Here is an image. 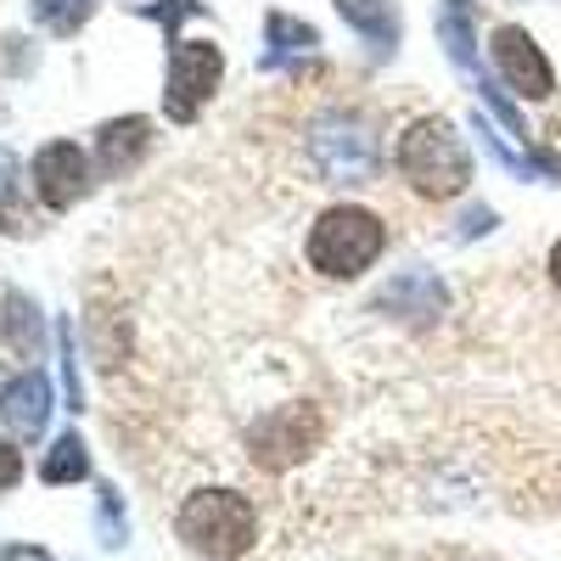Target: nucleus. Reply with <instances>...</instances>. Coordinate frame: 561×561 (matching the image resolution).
Wrapping results in <instances>:
<instances>
[{
  "label": "nucleus",
  "mask_w": 561,
  "mask_h": 561,
  "mask_svg": "<svg viewBox=\"0 0 561 561\" xmlns=\"http://www.w3.org/2000/svg\"><path fill=\"white\" fill-rule=\"evenodd\" d=\"M174 534L197 556H208V561H237V556L253 550L259 517H253L248 494H237V489H197L192 500L180 505Z\"/></svg>",
  "instance_id": "1"
},
{
  "label": "nucleus",
  "mask_w": 561,
  "mask_h": 561,
  "mask_svg": "<svg viewBox=\"0 0 561 561\" xmlns=\"http://www.w3.org/2000/svg\"><path fill=\"white\" fill-rule=\"evenodd\" d=\"M399 169H404V180L415 185V192H427V197H455L460 185L472 180V158H466L460 135L444 118H421V124L404 129Z\"/></svg>",
  "instance_id": "2"
},
{
  "label": "nucleus",
  "mask_w": 561,
  "mask_h": 561,
  "mask_svg": "<svg viewBox=\"0 0 561 561\" xmlns=\"http://www.w3.org/2000/svg\"><path fill=\"white\" fill-rule=\"evenodd\" d=\"M382 242H388V230H382L377 214H365V208H325L314 219V230H309V264L320 275H343L348 280V275L377 264Z\"/></svg>",
  "instance_id": "3"
},
{
  "label": "nucleus",
  "mask_w": 561,
  "mask_h": 561,
  "mask_svg": "<svg viewBox=\"0 0 561 561\" xmlns=\"http://www.w3.org/2000/svg\"><path fill=\"white\" fill-rule=\"evenodd\" d=\"M309 158L320 163L325 180L365 185L370 174H377V163H382V147H377V135H370L365 118H354V113H325V118H314V129H309Z\"/></svg>",
  "instance_id": "4"
},
{
  "label": "nucleus",
  "mask_w": 561,
  "mask_h": 561,
  "mask_svg": "<svg viewBox=\"0 0 561 561\" xmlns=\"http://www.w3.org/2000/svg\"><path fill=\"white\" fill-rule=\"evenodd\" d=\"M219 73H225V62H219V51L208 39H180L174 51H169V96H163V107H169V118L174 124H192L197 113H203V102L219 90Z\"/></svg>",
  "instance_id": "5"
},
{
  "label": "nucleus",
  "mask_w": 561,
  "mask_h": 561,
  "mask_svg": "<svg viewBox=\"0 0 561 561\" xmlns=\"http://www.w3.org/2000/svg\"><path fill=\"white\" fill-rule=\"evenodd\" d=\"M314 444H320V415L309 404L275 410V415L253 421V433H248V449H253V460L264 466V472H287V466L309 460Z\"/></svg>",
  "instance_id": "6"
},
{
  "label": "nucleus",
  "mask_w": 561,
  "mask_h": 561,
  "mask_svg": "<svg viewBox=\"0 0 561 561\" xmlns=\"http://www.w3.org/2000/svg\"><path fill=\"white\" fill-rule=\"evenodd\" d=\"M494 68H500V79H505L511 90H523L528 102H545L550 90H556L550 62L539 57V45H534L523 28H500V34H494Z\"/></svg>",
  "instance_id": "7"
},
{
  "label": "nucleus",
  "mask_w": 561,
  "mask_h": 561,
  "mask_svg": "<svg viewBox=\"0 0 561 561\" xmlns=\"http://www.w3.org/2000/svg\"><path fill=\"white\" fill-rule=\"evenodd\" d=\"M34 192L45 208H73L84 192H90V169H84V152L68 147V140H51L39 158H34Z\"/></svg>",
  "instance_id": "8"
},
{
  "label": "nucleus",
  "mask_w": 561,
  "mask_h": 561,
  "mask_svg": "<svg viewBox=\"0 0 561 561\" xmlns=\"http://www.w3.org/2000/svg\"><path fill=\"white\" fill-rule=\"evenodd\" d=\"M0 415H7V427L18 438H39L45 421H51V382H45L39 370H23V377L0 393Z\"/></svg>",
  "instance_id": "9"
},
{
  "label": "nucleus",
  "mask_w": 561,
  "mask_h": 561,
  "mask_svg": "<svg viewBox=\"0 0 561 561\" xmlns=\"http://www.w3.org/2000/svg\"><path fill=\"white\" fill-rule=\"evenodd\" d=\"M377 309L404 314V320H433V314H444V287H438L427 270H404L393 287H382Z\"/></svg>",
  "instance_id": "10"
},
{
  "label": "nucleus",
  "mask_w": 561,
  "mask_h": 561,
  "mask_svg": "<svg viewBox=\"0 0 561 561\" xmlns=\"http://www.w3.org/2000/svg\"><path fill=\"white\" fill-rule=\"evenodd\" d=\"M147 140H152V124L147 118H118V124H102L96 135V163L107 174H129L135 158L147 152Z\"/></svg>",
  "instance_id": "11"
},
{
  "label": "nucleus",
  "mask_w": 561,
  "mask_h": 561,
  "mask_svg": "<svg viewBox=\"0 0 561 561\" xmlns=\"http://www.w3.org/2000/svg\"><path fill=\"white\" fill-rule=\"evenodd\" d=\"M337 12L377 45L382 57H393V45H399V7L393 0H337Z\"/></svg>",
  "instance_id": "12"
},
{
  "label": "nucleus",
  "mask_w": 561,
  "mask_h": 561,
  "mask_svg": "<svg viewBox=\"0 0 561 561\" xmlns=\"http://www.w3.org/2000/svg\"><path fill=\"white\" fill-rule=\"evenodd\" d=\"M84 478H90V449H84L79 433H62L39 460V483L62 489V483H84Z\"/></svg>",
  "instance_id": "13"
},
{
  "label": "nucleus",
  "mask_w": 561,
  "mask_h": 561,
  "mask_svg": "<svg viewBox=\"0 0 561 561\" xmlns=\"http://www.w3.org/2000/svg\"><path fill=\"white\" fill-rule=\"evenodd\" d=\"M264 34H270V51H264V68H287L293 57H309L314 45H320V34H314L309 23H293V18H280V12H270Z\"/></svg>",
  "instance_id": "14"
},
{
  "label": "nucleus",
  "mask_w": 561,
  "mask_h": 561,
  "mask_svg": "<svg viewBox=\"0 0 561 561\" xmlns=\"http://www.w3.org/2000/svg\"><path fill=\"white\" fill-rule=\"evenodd\" d=\"M438 34H444V45H449V62H455V68H478V45H472V0H444Z\"/></svg>",
  "instance_id": "15"
},
{
  "label": "nucleus",
  "mask_w": 561,
  "mask_h": 561,
  "mask_svg": "<svg viewBox=\"0 0 561 561\" xmlns=\"http://www.w3.org/2000/svg\"><path fill=\"white\" fill-rule=\"evenodd\" d=\"M96 539H102L107 550L129 545V511H124V494H118L113 483L96 489Z\"/></svg>",
  "instance_id": "16"
},
{
  "label": "nucleus",
  "mask_w": 561,
  "mask_h": 561,
  "mask_svg": "<svg viewBox=\"0 0 561 561\" xmlns=\"http://www.w3.org/2000/svg\"><path fill=\"white\" fill-rule=\"evenodd\" d=\"M90 12H96V0H34V23H45L51 34H73V28H84Z\"/></svg>",
  "instance_id": "17"
},
{
  "label": "nucleus",
  "mask_w": 561,
  "mask_h": 561,
  "mask_svg": "<svg viewBox=\"0 0 561 561\" xmlns=\"http://www.w3.org/2000/svg\"><path fill=\"white\" fill-rule=\"evenodd\" d=\"M7 343H12V348H23V354H34V348H39V314H34V304H28L23 293H12V298H7Z\"/></svg>",
  "instance_id": "18"
},
{
  "label": "nucleus",
  "mask_w": 561,
  "mask_h": 561,
  "mask_svg": "<svg viewBox=\"0 0 561 561\" xmlns=\"http://www.w3.org/2000/svg\"><path fill=\"white\" fill-rule=\"evenodd\" d=\"M18 163H12V152H0V219H7L12 230H23V208H18Z\"/></svg>",
  "instance_id": "19"
},
{
  "label": "nucleus",
  "mask_w": 561,
  "mask_h": 561,
  "mask_svg": "<svg viewBox=\"0 0 561 561\" xmlns=\"http://www.w3.org/2000/svg\"><path fill=\"white\" fill-rule=\"evenodd\" d=\"M62 382H68V410H84V393H79V370H73V337L62 325Z\"/></svg>",
  "instance_id": "20"
},
{
  "label": "nucleus",
  "mask_w": 561,
  "mask_h": 561,
  "mask_svg": "<svg viewBox=\"0 0 561 561\" xmlns=\"http://www.w3.org/2000/svg\"><path fill=\"white\" fill-rule=\"evenodd\" d=\"M18 478H23V449H12L7 438H0V494H7Z\"/></svg>",
  "instance_id": "21"
},
{
  "label": "nucleus",
  "mask_w": 561,
  "mask_h": 561,
  "mask_svg": "<svg viewBox=\"0 0 561 561\" xmlns=\"http://www.w3.org/2000/svg\"><path fill=\"white\" fill-rule=\"evenodd\" d=\"M460 230H466V237H483V230H489V208H478V214H466V225H460Z\"/></svg>",
  "instance_id": "22"
},
{
  "label": "nucleus",
  "mask_w": 561,
  "mask_h": 561,
  "mask_svg": "<svg viewBox=\"0 0 561 561\" xmlns=\"http://www.w3.org/2000/svg\"><path fill=\"white\" fill-rule=\"evenodd\" d=\"M550 280H556V287H561V242L550 248Z\"/></svg>",
  "instance_id": "23"
}]
</instances>
